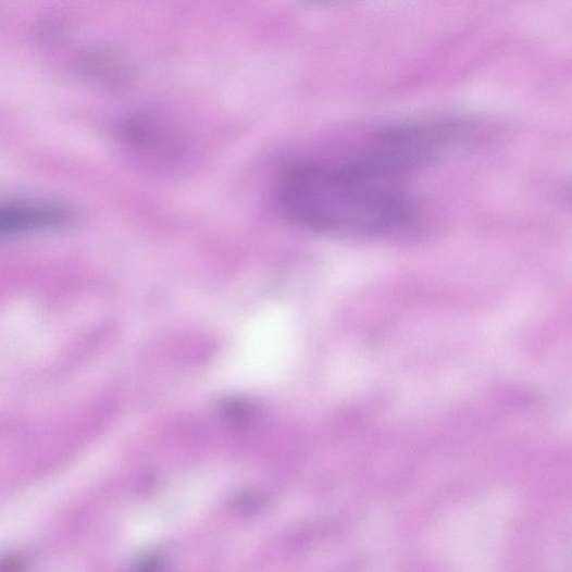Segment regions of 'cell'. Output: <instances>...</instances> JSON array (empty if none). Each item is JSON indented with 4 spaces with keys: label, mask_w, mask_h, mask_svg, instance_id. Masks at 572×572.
Listing matches in <instances>:
<instances>
[{
    "label": "cell",
    "mask_w": 572,
    "mask_h": 572,
    "mask_svg": "<svg viewBox=\"0 0 572 572\" xmlns=\"http://www.w3.org/2000/svg\"><path fill=\"white\" fill-rule=\"evenodd\" d=\"M70 213L53 202L18 200L0 202V237L33 233L67 223Z\"/></svg>",
    "instance_id": "cell-3"
},
{
    "label": "cell",
    "mask_w": 572,
    "mask_h": 572,
    "mask_svg": "<svg viewBox=\"0 0 572 572\" xmlns=\"http://www.w3.org/2000/svg\"><path fill=\"white\" fill-rule=\"evenodd\" d=\"M464 134L459 120L412 122L374 134L347 160L363 172L397 182L399 176L426 167L451 151Z\"/></svg>",
    "instance_id": "cell-2"
},
{
    "label": "cell",
    "mask_w": 572,
    "mask_h": 572,
    "mask_svg": "<svg viewBox=\"0 0 572 572\" xmlns=\"http://www.w3.org/2000/svg\"><path fill=\"white\" fill-rule=\"evenodd\" d=\"M278 199L295 222L362 237L398 232L416 216L413 198L397 182L368 174L348 160L298 169L283 182Z\"/></svg>",
    "instance_id": "cell-1"
}]
</instances>
